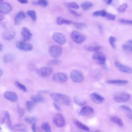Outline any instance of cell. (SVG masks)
Here are the masks:
<instances>
[{
	"instance_id": "1",
	"label": "cell",
	"mask_w": 132,
	"mask_h": 132,
	"mask_svg": "<svg viewBox=\"0 0 132 132\" xmlns=\"http://www.w3.org/2000/svg\"><path fill=\"white\" fill-rule=\"evenodd\" d=\"M50 95L52 99L56 102L61 103L66 105H69L70 104V99L66 95L53 93L51 94Z\"/></svg>"
},
{
	"instance_id": "2",
	"label": "cell",
	"mask_w": 132,
	"mask_h": 132,
	"mask_svg": "<svg viewBox=\"0 0 132 132\" xmlns=\"http://www.w3.org/2000/svg\"><path fill=\"white\" fill-rule=\"evenodd\" d=\"M131 97L128 93L125 92H121L117 93L113 97V99L117 102L125 103L128 101Z\"/></svg>"
},
{
	"instance_id": "3",
	"label": "cell",
	"mask_w": 132,
	"mask_h": 132,
	"mask_svg": "<svg viewBox=\"0 0 132 132\" xmlns=\"http://www.w3.org/2000/svg\"><path fill=\"white\" fill-rule=\"evenodd\" d=\"M49 53L50 56L54 58H57L60 56L63 53L62 48L59 46L54 45L49 48Z\"/></svg>"
},
{
	"instance_id": "4",
	"label": "cell",
	"mask_w": 132,
	"mask_h": 132,
	"mask_svg": "<svg viewBox=\"0 0 132 132\" xmlns=\"http://www.w3.org/2000/svg\"><path fill=\"white\" fill-rule=\"evenodd\" d=\"M70 76L72 80L75 82L80 83L84 80L83 75L81 72L77 69H74L71 71Z\"/></svg>"
},
{
	"instance_id": "5",
	"label": "cell",
	"mask_w": 132,
	"mask_h": 132,
	"mask_svg": "<svg viewBox=\"0 0 132 132\" xmlns=\"http://www.w3.org/2000/svg\"><path fill=\"white\" fill-rule=\"evenodd\" d=\"M70 37L74 42L78 44L82 43L86 39V37L84 35L75 31H73L71 32L70 34Z\"/></svg>"
},
{
	"instance_id": "6",
	"label": "cell",
	"mask_w": 132,
	"mask_h": 132,
	"mask_svg": "<svg viewBox=\"0 0 132 132\" xmlns=\"http://www.w3.org/2000/svg\"><path fill=\"white\" fill-rule=\"evenodd\" d=\"M16 46L18 49L25 51H30L33 48L32 45L31 43L23 40L17 42Z\"/></svg>"
},
{
	"instance_id": "7",
	"label": "cell",
	"mask_w": 132,
	"mask_h": 132,
	"mask_svg": "<svg viewBox=\"0 0 132 132\" xmlns=\"http://www.w3.org/2000/svg\"><path fill=\"white\" fill-rule=\"evenodd\" d=\"M92 59L96 60L99 64L105 65L106 60V56L102 52L98 51L95 52L92 56Z\"/></svg>"
},
{
	"instance_id": "8",
	"label": "cell",
	"mask_w": 132,
	"mask_h": 132,
	"mask_svg": "<svg viewBox=\"0 0 132 132\" xmlns=\"http://www.w3.org/2000/svg\"><path fill=\"white\" fill-rule=\"evenodd\" d=\"M53 121L56 126L59 128L62 127L65 123V120L63 116L59 113H57L54 115Z\"/></svg>"
},
{
	"instance_id": "9",
	"label": "cell",
	"mask_w": 132,
	"mask_h": 132,
	"mask_svg": "<svg viewBox=\"0 0 132 132\" xmlns=\"http://www.w3.org/2000/svg\"><path fill=\"white\" fill-rule=\"evenodd\" d=\"M52 38L55 42L61 45H64L67 42V38L65 36L60 32H54L52 35Z\"/></svg>"
},
{
	"instance_id": "10",
	"label": "cell",
	"mask_w": 132,
	"mask_h": 132,
	"mask_svg": "<svg viewBox=\"0 0 132 132\" xmlns=\"http://www.w3.org/2000/svg\"><path fill=\"white\" fill-rule=\"evenodd\" d=\"M68 78V75L62 72H58L55 73L52 77L54 81L58 82H63L66 81Z\"/></svg>"
},
{
	"instance_id": "11",
	"label": "cell",
	"mask_w": 132,
	"mask_h": 132,
	"mask_svg": "<svg viewBox=\"0 0 132 132\" xmlns=\"http://www.w3.org/2000/svg\"><path fill=\"white\" fill-rule=\"evenodd\" d=\"M53 69L50 67H44L38 69L37 72L39 76L46 77L50 76L52 73Z\"/></svg>"
},
{
	"instance_id": "12",
	"label": "cell",
	"mask_w": 132,
	"mask_h": 132,
	"mask_svg": "<svg viewBox=\"0 0 132 132\" xmlns=\"http://www.w3.org/2000/svg\"><path fill=\"white\" fill-rule=\"evenodd\" d=\"M90 97L92 101L96 104L102 103L104 100V98L103 97L96 92L90 94Z\"/></svg>"
},
{
	"instance_id": "13",
	"label": "cell",
	"mask_w": 132,
	"mask_h": 132,
	"mask_svg": "<svg viewBox=\"0 0 132 132\" xmlns=\"http://www.w3.org/2000/svg\"><path fill=\"white\" fill-rule=\"evenodd\" d=\"M21 34L22 40L27 41L30 40L32 37V34L27 27H24L21 30Z\"/></svg>"
},
{
	"instance_id": "14",
	"label": "cell",
	"mask_w": 132,
	"mask_h": 132,
	"mask_svg": "<svg viewBox=\"0 0 132 132\" xmlns=\"http://www.w3.org/2000/svg\"><path fill=\"white\" fill-rule=\"evenodd\" d=\"M12 7L9 3L5 2L1 3L0 5V12L7 14L10 13L12 11Z\"/></svg>"
},
{
	"instance_id": "15",
	"label": "cell",
	"mask_w": 132,
	"mask_h": 132,
	"mask_svg": "<svg viewBox=\"0 0 132 132\" xmlns=\"http://www.w3.org/2000/svg\"><path fill=\"white\" fill-rule=\"evenodd\" d=\"M4 95L6 98L12 102H15L18 100V96L14 92L6 91L4 93Z\"/></svg>"
},
{
	"instance_id": "16",
	"label": "cell",
	"mask_w": 132,
	"mask_h": 132,
	"mask_svg": "<svg viewBox=\"0 0 132 132\" xmlns=\"http://www.w3.org/2000/svg\"><path fill=\"white\" fill-rule=\"evenodd\" d=\"M94 112V109L91 107L85 106L81 109L79 113L82 116H87L92 114Z\"/></svg>"
},
{
	"instance_id": "17",
	"label": "cell",
	"mask_w": 132,
	"mask_h": 132,
	"mask_svg": "<svg viewBox=\"0 0 132 132\" xmlns=\"http://www.w3.org/2000/svg\"><path fill=\"white\" fill-rule=\"evenodd\" d=\"M115 64L117 69L120 71L129 73H132V69L129 67L121 64L118 62H116Z\"/></svg>"
},
{
	"instance_id": "18",
	"label": "cell",
	"mask_w": 132,
	"mask_h": 132,
	"mask_svg": "<svg viewBox=\"0 0 132 132\" xmlns=\"http://www.w3.org/2000/svg\"><path fill=\"white\" fill-rule=\"evenodd\" d=\"M16 35L15 32L13 31H8L4 32L2 34L3 38L6 40L12 39L15 37Z\"/></svg>"
},
{
	"instance_id": "19",
	"label": "cell",
	"mask_w": 132,
	"mask_h": 132,
	"mask_svg": "<svg viewBox=\"0 0 132 132\" xmlns=\"http://www.w3.org/2000/svg\"><path fill=\"white\" fill-rule=\"evenodd\" d=\"M26 17V15L24 12L20 11L15 16L14 22V23L15 25L19 24L21 21L25 18Z\"/></svg>"
},
{
	"instance_id": "20",
	"label": "cell",
	"mask_w": 132,
	"mask_h": 132,
	"mask_svg": "<svg viewBox=\"0 0 132 132\" xmlns=\"http://www.w3.org/2000/svg\"><path fill=\"white\" fill-rule=\"evenodd\" d=\"M84 48L86 51L95 52L100 50L102 49V47L99 45H86L84 46Z\"/></svg>"
},
{
	"instance_id": "21",
	"label": "cell",
	"mask_w": 132,
	"mask_h": 132,
	"mask_svg": "<svg viewBox=\"0 0 132 132\" xmlns=\"http://www.w3.org/2000/svg\"><path fill=\"white\" fill-rule=\"evenodd\" d=\"M14 54L11 53H7L5 54L3 56V59L4 62L5 63H9L13 61L15 59Z\"/></svg>"
},
{
	"instance_id": "22",
	"label": "cell",
	"mask_w": 132,
	"mask_h": 132,
	"mask_svg": "<svg viewBox=\"0 0 132 132\" xmlns=\"http://www.w3.org/2000/svg\"><path fill=\"white\" fill-rule=\"evenodd\" d=\"M107 83L121 85L126 84L128 83V81L125 80H109L107 81Z\"/></svg>"
},
{
	"instance_id": "23",
	"label": "cell",
	"mask_w": 132,
	"mask_h": 132,
	"mask_svg": "<svg viewBox=\"0 0 132 132\" xmlns=\"http://www.w3.org/2000/svg\"><path fill=\"white\" fill-rule=\"evenodd\" d=\"M11 129L15 131L22 132H26L27 130L26 127L22 124L16 125L12 127Z\"/></svg>"
},
{
	"instance_id": "24",
	"label": "cell",
	"mask_w": 132,
	"mask_h": 132,
	"mask_svg": "<svg viewBox=\"0 0 132 132\" xmlns=\"http://www.w3.org/2000/svg\"><path fill=\"white\" fill-rule=\"evenodd\" d=\"M56 22L59 25H61L63 24H70L72 23V21L70 20L64 19L61 17H58L56 20Z\"/></svg>"
},
{
	"instance_id": "25",
	"label": "cell",
	"mask_w": 132,
	"mask_h": 132,
	"mask_svg": "<svg viewBox=\"0 0 132 132\" xmlns=\"http://www.w3.org/2000/svg\"><path fill=\"white\" fill-rule=\"evenodd\" d=\"M31 99L36 102H42L45 101L43 96L40 94L33 95L31 97Z\"/></svg>"
},
{
	"instance_id": "26",
	"label": "cell",
	"mask_w": 132,
	"mask_h": 132,
	"mask_svg": "<svg viewBox=\"0 0 132 132\" xmlns=\"http://www.w3.org/2000/svg\"><path fill=\"white\" fill-rule=\"evenodd\" d=\"M110 120L112 122L118 125L120 127H122L123 125V122L121 119L118 117L113 116L110 118Z\"/></svg>"
},
{
	"instance_id": "27",
	"label": "cell",
	"mask_w": 132,
	"mask_h": 132,
	"mask_svg": "<svg viewBox=\"0 0 132 132\" xmlns=\"http://www.w3.org/2000/svg\"><path fill=\"white\" fill-rule=\"evenodd\" d=\"M73 122L76 126L79 128L83 130L88 131L89 129L86 126L77 120H75Z\"/></svg>"
},
{
	"instance_id": "28",
	"label": "cell",
	"mask_w": 132,
	"mask_h": 132,
	"mask_svg": "<svg viewBox=\"0 0 132 132\" xmlns=\"http://www.w3.org/2000/svg\"><path fill=\"white\" fill-rule=\"evenodd\" d=\"M73 99L75 103L80 106H83L86 103L85 100L77 97H75Z\"/></svg>"
},
{
	"instance_id": "29",
	"label": "cell",
	"mask_w": 132,
	"mask_h": 132,
	"mask_svg": "<svg viewBox=\"0 0 132 132\" xmlns=\"http://www.w3.org/2000/svg\"><path fill=\"white\" fill-rule=\"evenodd\" d=\"M124 50L128 51H132V40L128 41L122 46Z\"/></svg>"
},
{
	"instance_id": "30",
	"label": "cell",
	"mask_w": 132,
	"mask_h": 132,
	"mask_svg": "<svg viewBox=\"0 0 132 132\" xmlns=\"http://www.w3.org/2000/svg\"><path fill=\"white\" fill-rule=\"evenodd\" d=\"M93 6V4L89 2H86L81 3L80 6L83 10L85 11L88 10Z\"/></svg>"
},
{
	"instance_id": "31",
	"label": "cell",
	"mask_w": 132,
	"mask_h": 132,
	"mask_svg": "<svg viewBox=\"0 0 132 132\" xmlns=\"http://www.w3.org/2000/svg\"><path fill=\"white\" fill-rule=\"evenodd\" d=\"M36 102L34 101H29L26 102V106L27 109L28 111L29 112H31L36 104Z\"/></svg>"
},
{
	"instance_id": "32",
	"label": "cell",
	"mask_w": 132,
	"mask_h": 132,
	"mask_svg": "<svg viewBox=\"0 0 132 132\" xmlns=\"http://www.w3.org/2000/svg\"><path fill=\"white\" fill-rule=\"evenodd\" d=\"M37 120V118L34 116L27 117L25 119V121L28 124L32 125L35 124Z\"/></svg>"
},
{
	"instance_id": "33",
	"label": "cell",
	"mask_w": 132,
	"mask_h": 132,
	"mask_svg": "<svg viewBox=\"0 0 132 132\" xmlns=\"http://www.w3.org/2000/svg\"><path fill=\"white\" fill-rule=\"evenodd\" d=\"M27 14L33 21H35L36 20V14L34 10H28L27 12Z\"/></svg>"
},
{
	"instance_id": "34",
	"label": "cell",
	"mask_w": 132,
	"mask_h": 132,
	"mask_svg": "<svg viewBox=\"0 0 132 132\" xmlns=\"http://www.w3.org/2000/svg\"><path fill=\"white\" fill-rule=\"evenodd\" d=\"M73 24L75 27L79 30H82L87 27L86 24L82 22H74Z\"/></svg>"
},
{
	"instance_id": "35",
	"label": "cell",
	"mask_w": 132,
	"mask_h": 132,
	"mask_svg": "<svg viewBox=\"0 0 132 132\" xmlns=\"http://www.w3.org/2000/svg\"><path fill=\"white\" fill-rule=\"evenodd\" d=\"M32 4L34 5H39L46 7L48 5V3L47 0H39L37 2H33Z\"/></svg>"
},
{
	"instance_id": "36",
	"label": "cell",
	"mask_w": 132,
	"mask_h": 132,
	"mask_svg": "<svg viewBox=\"0 0 132 132\" xmlns=\"http://www.w3.org/2000/svg\"><path fill=\"white\" fill-rule=\"evenodd\" d=\"M42 129L45 131L51 132V127L47 122H44L41 126Z\"/></svg>"
},
{
	"instance_id": "37",
	"label": "cell",
	"mask_w": 132,
	"mask_h": 132,
	"mask_svg": "<svg viewBox=\"0 0 132 132\" xmlns=\"http://www.w3.org/2000/svg\"><path fill=\"white\" fill-rule=\"evenodd\" d=\"M106 12L104 10L97 11L93 12L92 15L94 16H101L105 17Z\"/></svg>"
},
{
	"instance_id": "38",
	"label": "cell",
	"mask_w": 132,
	"mask_h": 132,
	"mask_svg": "<svg viewBox=\"0 0 132 132\" xmlns=\"http://www.w3.org/2000/svg\"><path fill=\"white\" fill-rule=\"evenodd\" d=\"M66 6L68 8H72L75 9H78L79 8V5L75 2H72L67 4Z\"/></svg>"
},
{
	"instance_id": "39",
	"label": "cell",
	"mask_w": 132,
	"mask_h": 132,
	"mask_svg": "<svg viewBox=\"0 0 132 132\" xmlns=\"http://www.w3.org/2000/svg\"><path fill=\"white\" fill-rule=\"evenodd\" d=\"M15 84L16 86L23 91L25 92L27 91V89L25 86L18 81H16L15 82Z\"/></svg>"
},
{
	"instance_id": "40",
	"label": "cell",
	"mask_w": 132,
	"mask_h": 132,
	"mask_svg": "<svg viewBox=\"0 0 132 132\" xmlns=\"http://www.w3.org/2000/svg\"><path fill=\"white\" fill-rule=\"evenodd\" d=\"M127 7V4L126 3L123 4L118 8L117 10L119 12H123L125 11Z\"/></svg>"
},
{
	"instance_id": "41",
	"label": "cell",
	"mask_w": 132,
	"mask_h": 132,
	"mask_svg": "<svg viewBox=\"0 0 132 132\" xmlns=\"http://www.w3.org/2000/svg\"><path fill=\"white\" fill-rule=\"evenodd\" d=\"M5 116L7 119V123L8 127L11 129L12 127L10 120V114L7 111L5 113Z\"/></svg>"
},
{
	"instance_id": "42",
	"label": "cell",
	"mask_w": 132,
	"mask_h": 132,
	"mask_svg": "<svg viewBox=\"0 0 132 132\" xmlns=\"http://www.w3.org/2000/svg\"><path fill=\"white\" fill-rule=\"evenodd\" d=\"M119 22L121 23L132 25V20L121 19L119 20Z\"/></svg>"
},
{
	"instance_id": "43",
	"label": "cell",
	"mask_w": 132,
	"mask_h": 132,
	"mask_svg": "<svg viewBox=\"0 0 132 132\" xmlns=\"http://www.w3.org/2000/svg\"><path fill=\"white\" fill-rule=\"evenodd\" d=\"M116 41L115 38L112 36H110L109 38V43L111 47L113 48H115V42Z\"/></svg>"
},
{
	"instance_id": "44",
	"label": "cell",
	"mask_w": 132,
	"mask_h": 132,
	"mask_svg": "<svg viewBox=\"0 0 132 132\" xmlns=\"http://www.w3.org/2000/svg\"><path fill=\"white\" fill-rule=\"evenodd\" d=\"M60 62V61L57 59H54L50 60L47 62V64L49 65H53L58 64Z\"/></svg>"
},
{
	"instance_id": "45",
	"label": "cell",
	"mask_w": 132,
	"mask_h": 132,
	"mask_svg": "<svg viewBox=\"0 0 132 132\" xmlns=\"http://www.w3.org/2000/svg\"><path fill=\"white\" fill-rule=\"evenodd\" d=\"M105 17L109 20H113L115 19L116 16L113 14L106 13Z\"/></svg>"
},
{
	"instance_id": "46",
	"label": "cell",
	"mask_w": 132,
	"mask_h": 132,
	"mask_svg": "<svg viewBox=\"0 0 132 132\" xmlns=\"http://www.w3.org/2000/svg\"><path fill=\"white\" fill-rule=\"evenodd\" d=\"M17 111L19 116H22L25 113V111L24 109L18 106L17 108Z\"/></svg>"
},
{
	"instance_id": "47",
	"label": "cell",
	"mask_w": 132,
	"mask_h": 132,
	"mask_svg": "<svg viewBox=\"0 0 132 132\" xmlns=\"http://www.w3.org/2000/svg\"><path fill=\"white\" fill-rule=\"evenodd\" d=\"M68 11L71 14L77 16H80L82 15L81 13H79L71 9H69Z\"/></svg>"
},
{
	"instance_id": "48",
	"label": "cell",
	"mask_w": 132,
	"mask_h": 132,
	"mask_svg": "<svg viewBox=\"0 0 132 132\" xmlns=\"http://www.w3.org/2000/svg\"><path fill=\"white\" fill-rule=\"evenodd\" d=\"M120 108L125 111L131 112L132 110L129 107L124 105H121L120 106Z\"/></svg>"
},
{
	"instance_id": "49",
	"label": "cell",
	"mask_w": 132,
	"mask_h": 132,
	"mask_svg": "<svg viewBox=\"0 0 132 132\" xmlns=\"http://www.w3.org/2000/svg\"><path fill=\"white\" fill-rule=\"evenodd\" d=\"M53 105L55 108V109L58 111H60V108L59 106L55 103H54L53 104Z\"/></svg>"
},
{
	"instance_id": "50",
	"label": "cell",
	"mask_w": 132,
	"mask_h": 132,
	"mask_svg": "<svg viewBox=\"0 0 132 132\" xmlns=\"http://www.w3.org/2000/svg\"><path fill=\"white\" fill-rule=\"evenodd\" d=\"M17 1L21 4H26L28 2L27 0H17Z\"/></svg>"
},
{
	"instance_id": "51",
	"label": "cell",
	"mask_w": 132,
	"mask_h": 132,
	"mask_svg": "<svg viewBox=\"0 0 132 132\" xmlns=\"http://www.w3.org/2000/svg\"><path fill=\"white\" fill-rule=\"evenodd\" d=\"M31 129L33 132H35L36 131V126L35 124H32L31 126Z\"/></svg>"
},
{
	"instance_id": "52",
	"label": "cell",
	"mask_w": 132,
	"mask_h": 132,
	"mask_svg": "<svg viewBox=\"0 0 132 132\" xmlns=\"http://www.w3.org/2000/svg\"><path fill=\"white\" fill-rule=\"evenodd\" d=\"M126 116L127 118L132 120V114L131 113H128L126 114Z\"/></svg>"
},
{
	"instance_id": "53",
	"label": "cell",
	"mask_w": 132,
	"mask_h": 132,
	"mask_svg": "<svg viewBox=\"0 0 132 132\" xmlns=\"http://www.w3.org/2000/svg\"><path fill=\"white\" fill-rule=\"evenodd\" d=\"M4 16L2 14V13L0 12V20L1 21L3 20L4 19Z\"/></svg>"
},
{
	"instance_id": "54",
	"label": "cell",
	"mask_w": 132,
	"mask_h": 132,
	"mask_svg": "<svg viewBox=\"0 0 132 132\" xmlns=\"http://www.w3.org/2000/svg\"><path fill=\"white\" fill-rule=\"evenodd\" d=\"M104 2L107 4H109L111 3L112 0H103Z\"/></svg>"
},
{
	"instance_id": "55",
	"label": "cell",
	"mask_w": 132,
	"mask_h": 132,
	"mask_svg": "<svg viewBox=\"0 0 132 132\" xmlns=\"http://www.w3.org/2000/svg\"><path fill=\"white\" fill-rule=\"evenodd\" d=\"M98 27H99V30L101 32H102L103 29H102V26L101 25H99L98 26Z\"/></svg>"
},
{
	"instance_id": "56",
	"label": "cell",
	"mask_w": 132,
	"mask_h": 132,
	"mask_svg": "<svg viewBox=\"0 0 132 132\" xmlns=\"http://www.w3.org/2000/svg\"><path fill=\"white\" fill-rule=\"evenodd\" d=\"M3 48V45L1 43L0 44V51L2 50Z\"/></svg>"
},
{
	"instance_id": "57",
	"label": "cell",
	"mask_w": 132,
	"mask_h": 132,
	"mask_svg": "<svg viewBox=\"0 0 132 132\" xmlns=\"http://www.w3.org/2000/svg\"><path fill=\"white\" fill-rule=\"evenodd\" d=\"M3 74V72L1 69H0V76L1 77Z\"/></svg>"
},
{
	"instance_id": "58",
	"label": "cell",
	"mask_w": 132,
	"mask_h": 132,
	"mask_svg": "<svg viewBox=\"0 0 132 132\" xmlns=\"http://www.w3.org/2000/svg\"><path fill=\"white\" fill-rule=\"evenodd\" d=\"M40 93H47L48 92V91L46 90H42V91H40L39 92Z\"/></svg>"
},
{
	"instance_id": "59",
	"label": "cell",
	"mask_w": 132,
	"mask_h": 132,
	"mask_svg": "<svg viewBox=\"0 0 132 132\" xmlns=\"http://www.w3.org/2000/svg\"><path fill=\"white\" fill-rule=\"evenodd\" d=\"M4 0H0V2H2Z\"/></svg>"
},
{
	"instance_id": "60",
	"label": "cell",
	"mask_w": 132,
	"mask_h": 132,
	"mask_svg": "<svg viewBox=\"0 0 132 132\" xmlns=\"http://www.w3.org/2000/svg\"></svg>"
}]
</instances>
